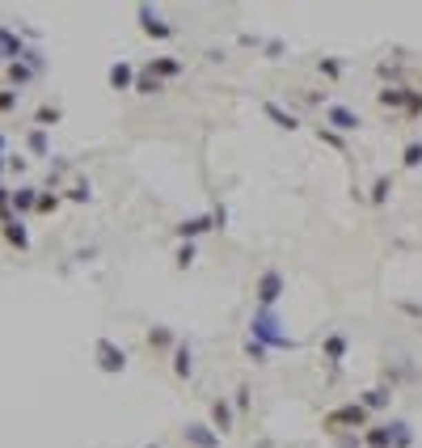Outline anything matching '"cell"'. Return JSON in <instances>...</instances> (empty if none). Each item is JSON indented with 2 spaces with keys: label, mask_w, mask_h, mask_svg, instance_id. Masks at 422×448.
<instances>
[{
  "label": "cell",
  "mask_w": 422,
  "mask_h": 448,
  "mask_svg": "<svg viewBox=\"0 0 422 448\" xmlns=\"http://www.w3.org/2000/svg\"><path fill=\"white\" fill-rule=\"evenodd\" d=\"M9 241H13V246H26V233H21V224H13V220H9Z\"/></svg>",
  "instance_id": "obj_1"
}]
</instances>
